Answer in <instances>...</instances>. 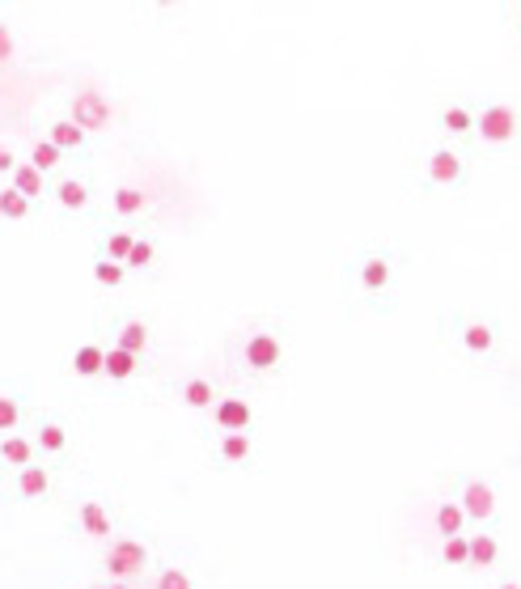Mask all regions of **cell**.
Returning a JSON list of instances; mask_svg holds the SVG:
<instances>
[{
	"instance_id": "cell-1",
	"label": "cell",
	"mask_w": 521,
	"mask_h": 589,
	"mask_svg": "<svg viewBox=\"0 0 521 589\" xmlns=\"http://www.w3.org/2000/svg\"><path fill=\"white\" fill-rule=\"evenodd\" d=\"M229 365L246 382H272L280 373H289L293 365V344L289 327L276 318H250L242 331H233L229 339Z\"/></svg>"
},
{
	"instance_id": "cell-2",
	"label": "cell",
	"mask_w": 521,
	"mask_h": 589,
	"mask_svg": "<svg viewBox=\"0 0 521 589\" xmlns=\"http://www.w3.org/2000/svg\"><path fill=\"white\" fill-rule=\"evenodd\" d=\"M403 272H407V251L403 246H365V251L348 263V280H352L356 297H361L365 306H373V310H390Z\"/></svg>"
},
{
	"instance_id": "cell-3",
	"label": "cell",
	"mask_w": 521,
	"mask_h": 589,
	"mask_svg": "<svg viewBox=\"0 0 521 589\" xmlns=\"http://www.w3.org/2000/svg\"><path fill=\"white\" fill-rule=\"evenodd\" d=\"M441 344L471 365H492L505 348V327L500 318L479 310H449L441 318Z\"/></svg>"
},
{
	"instance_id": "cell-4",
	"label": "cell",
	"mask_w": 521,
	"mask_h": 589,
	"mask_svg": "<svg viewBox=\"0 0 521 589\" xmlns=\"http://www.w3.org/2000/svg\"><path fill=\"white\" fill-rule=\"evenodd\" d=\"M475 178V157L471 149H458V145H428L420 157H416V187L424 195H466Z\"/></svg>"
},
{
	"instance_id": "cell-5",
	"label": "cell",
	"mask_w": 521,
	"mask_h": 589,
	"mask_svg": "<svg viewBox=\"0 0 521 589\" xmlns=\"http://www.w3.org/2000/svg\"><path fill=\"white\" fill-rule=\"evenodd\" d=\"M449 484V496L462 505V517L471 530H500L505 501H500V484L488 471H449L441 475Z\"/></svg>"
},
{
	"instance_id": "cell-6",
	"label": "cell",
	"mask_w": 521,
	"mask_h": 589,
	"mask_svg": "<svg viewBox=\"0 0 521 589\" xmlns=\"http://www.w3.org/2000/svg\"><path fill=\"white\" fill-rule=\"evenodd\" d=\"M475 140L488 153H505L521 140V111L509 98H479L475 111Z\"/></svg>"
},
{
	"instance_id": "cell-7",
	"label": "cell",
	"mask_w": 521,
	"mask_h": 589,
	"mask_svg": "<svg viewBox=\"0 0 521 589\" xmlns=\"http://www.w3.org/2000/svg\"><path fill=\"white\" fill-rule=\"evenodd\" d=\"M208 462L217 471H255L259 437L255 433H204Z\"/></svg>"
},
{
	"instance_id": "cell-8",
	"label": "cell",
	"mask_w": 521,
	"mask_h": 589,
	"mask_svg": "<svg viewBox=\"0 0 521 589\" xmlns=\"http://www.w3.org/2000/svg\"><path fill=\"white\" fill-rule=\"evenodd\" d=\"M259 407L250 399V390H225L221 403L212 407V416L204 420V433H255Z\"/></svg>"
},
{
	"instance_id": "cell-9",
	"label": "cell",
	"mask_w": 521,
	"mask_h": 589,
	"mask_svg": "<svg viewBox=\"0 0 521 589\" xmlns=\"http://www.w3.org/2000/svg\"><path fill=\"white\" fill-rule=\"evenodd\" d=\"M225 390H229V386H225L212 369H191V373H183V378H178V407H183V412H191V416H200V420H208L212 407L221 403Z\"/></svg>"
},
{
	"instance_id": "cell-10",
	"label": "cell",
	"mask_w": 521,
	"mask_h": 589,
	"mask_svg": "<svg viewBox=\"0 0 521 589\" xmlns=\"http://www.w3.org/2000/svg\"><path fill=\"white\" fill-rule=\"evenodd\" d=\"M475 111H479L475 98H445L437 111H433L437 136L445 140V145L466 149V140H475Z\"/></svg>"
},
{
	"instance_id": "cell-11",
	"label": "cell",
	"mask_w": 521,
	"mask_h": 589,
	"mask_svg": "<svg viewBox=\"0 0 521 589\" xmlns=\"http://www.w3.org/2000/svg\"><path fill=\"white\" fill-rule=\"evenodd\" d=\"M102 568L111 581H128V577H140L149 568V543L145 539H132V534H123V539H111L102 551Z\"/></svg>"
},
{
	"instance_id": "cell-12",
	"label": "cell",
	"mask_w": 521,
	"mask_h": 589,
	"mask_svg": "<svg viewBox=\"0 0 521 589\" xmlns=\"http://www.w3.org/2000/svg\"><path fill=\"white\" fill-rule=\"evenodd\" d=\"M466 543H471V556H466V573H475V577H496V573H500V560H505V551H500V530H471V534H466Z\"/></svg>"
},
{
	"instance_id": "cell-13",
	"label": "cell",
	"mask_w": 521,
	"mask_h": 589,
	"mask_svg": "<svg viewBox=\"0 0 521 589\" xmlns=\"http://www.w3.org/2000/svg\"><path fill=\"white\" fill-rule=\"evenodd\" d=\"M111 344L145 361V356L153 352V327L145 323V318H136V314H123L115 323V331H111Z\"/></svg>"
},
{
	"instance_id": "cell-14",
	"label": "cell",
	"mask_w": 521,
	"mask_h": 589,
	"mask_svg": "<svg viewBox=\"0 0 521 589\" xmlns=\"http://www.w3.org/2000/svg\"><path fill=\"white\" fill-rule=\"evenodd\" d=\"M466 530L471 526H466V517H462V505L449 492H441L433 509H428V534H433V539H454V534H466Z\"/></svg>"
},
{
	"instance_id": "cell-15",
	"label": "cell",
	"mask_w": 521,
	"mask_h": 589,
	"mask_svg": "<svg viewBox=\"0 0 521 589\" xmlns=\"http://www.w3.org/2000/svg\"><path fill=\"white\" fill-rule=\"evenodd\" d=\"M68 119H73L85 136L102 132L106 123H111V102H106L102 94H94V89H81V94L73 98V115H68Z\"/></svg>"
},
{
	"instance_id": "cell-16",
	"label": "cell",
	"mask_w": 521,
	"mask_h": 589,
	"mask_svg": "<svg viewBox=\"0 0 521 589\" xmlns=\"http://www.w3.org/2000/svg\"><path fill=\"white\" fill-rule=\"evenodd\" d=\"M77 526H81V534H89V539H102V543L115 539V513L102 501H81L77 505Z\"/></svg>"
},
{
	"instance_id": "cell-17",
	"label": "cell",
	"mask_w": 521,
	"mask_h": 589,
	"mask_svg": "<svg viewBox=\"0 0 521 589\" xmlns=\"http://www.w3.org/2000/svg\"><path fill=\"white\" fill-rule=\"evenodd\" d=\"M13 496L17 501H47L51 496V467H43V462L22 467L13 475Z\"/></svg>"
},
{
	"instance_id": "cell-18",
	"label": "cell",
	"mask_w": 521,
	"mask_h": 589,
	"mask_svg": "<svg viewBox=\"0 0 521 589\" xmlns=\"http://www.w3.org/2000/svg\"><path fill=\"white\" fill-rule=\"evenodd\" d=\"M51 195H56V204L64 212H85L89 204H94V187L85 183V178L68 174V178H56V187H51Z\"/></svg>"
},
{
	"instance_id": "cell-19",
	"label": "cell",
	"mask_w": 521,
	"mask_h": 589,
	"mask_svg": "<svg viewBox=\"0 0 521 589\" xmlns=\"http://www.w3.org/2000/svg\"><path fill=\"white\" fill-rule=\"evenodd\" d=\"M466 534H471V530H466ZM466 534H454V539H433V564L437 568H445V573H462L466 556H471Z\"/></svg>"
},
{
	"instance_id": "cell-20",
	"label": "cell",
	"mask_w": 521,
	"mask_h": 589,
	"mask_svg": "<svg viewBox=\"0 0 521 589\" xmlns=\"http://www.w3.org/2000/svg\"><path fill=\"white\" fill-rule=\"evenodd\" d=\"M140 356H132V352H123V348H115V344H106V365H102V378H111V382H132L136 373H140Z\"/></svg>"
},
{
	"instance_id": "cell-21",
	"label": "cell",
	"mask_w": 521,
	"mask_h": 589,
	"mask_svg": "<svg viewBox=\"0 0 521 589\" xmlns=\"http://www.w3.org/2000/svg\"><path fill=\"white\" fill-rule=\"evenodd\" d=\"M34 437H26V433H13V437H0V462L5 467H13V471H22V467H30L34 462Z\"/></svg>"
},
{
	"instance_id": "cell-22",
	"label": "cell",
	"mask_w": 521,
	"mask_h": 589,
	"mask_svg": "<svg viewBox=\"0 0 521 589\" xmlns=\"http://www.w3.org/2000/svg\"><path fill=\"white\" fill-rule=\"evenodd\" d=\"M111 212H115V217H123V221L145 217V212H149V195L140 191V187H115V195H111Z\"/></svg>"
},
{
	"instance_id": "cell-23",
	"label": "cell",
	"mask_w": 521,
	"mask_h": 589,
	"mask_svg": "<svg viewBox=\"0 0 521 589\" xmlns=\"http://www.w3.org/2000/svg\"><path fill=\"white\" fill-rule=\"evenodd\" d=\"M102 365H106V344H98V339H89V344H81L73 352V373L77 378H102Z\"/></svg>"
},
{
	"instance_id": "cell-24",
	"label": "cell",
	"mask_w": 521,
	"mask_h": 589,
	"mask_svg": "<svg viewBox=\"0 0 521 589\" xmlns=\"http://www.w3.org/2000/svg\"><path fill=\"white\" fill-rule=\"evenodd\" d=\"M47 140H51V145H56L60 153H81L89 136L77 128L73 119H56V123H51V128H47Z\"/></svg>"
},
{
	"instance_id": "cell-25",
	"label": "cell",
	"mask_w": 521,
	"mask_h": 589,
	"mask_svg": "<svg viewBox=\"0 0 521 589\" xmlns=\"http://www.w3.org/2000/svg\"><path fill=\"white\" fill-rule=\"evenodd\" d=\"M9 187H13V191H22L26 200L34 204V200H39V195L47 191V174H39L30 162H17V170L9 174Z\"/></svg>"
},
{
	"instance_id": "cell-26",
	"label": "cell",
	"mask_w": 521,
	"mask_h": 589,
	"mask_svg": "<svg viewBox=\"0 0 521 589\" xmlns=\"http://www.w3.org/2000/svg\"><path fill=\"white\" fill-rule=\"evenodd\" d=\"M34 450L43 454H64L68 450V428L60 420H39V428H34Z\"/></svg>"
},
{
	"instance_id": "cell-27",
	"label": "cell",
	"mask_w": 521,
	"mask_h": 589,
	"mask_svg": "<svg viewBox=\"0 0 521 589\" xmlns=\"http://www.w3.org/2000/svg\"><path fill=\"white\" fill-rule=\"evenodd\" d=\"M157 259H161V246H157V238H149V234H136V246H132V255H128V272H153L157 267Z\"/></svg>"
},
{
	"instance_id": "cell-28",
	"label": "cell",
	"mask_w": 521,
	"mask_h": 589,
	"mask_svg": "<svg viewBox=\"0 0 521 589\" xmlns=\"http://www.w3.org/2000/svg\"><path fill=\"white\" fill-rule=\"evenodd\" d=\"M136 246V229H111V234L102 238V259H115V263H128Z\"/></svg>"
},
{
	"instance_id": "cell-29",
	"label": "cell",
	"mask_w": 521,
	"mask_h": 589,
	"mask_svg": "<svg viewBox=\"0 0 521 589\" xmlns=\"http://www.w3.org/2000/svg\"><path fill=\"white\" fill-rule=\"evenodd\" d=\"M128 276H132V272H128L123 263L102 259V255H98V263H94V280L102 284V289H111V293H115V289H123V284H128Z\"/></svg>"
},
{
	"instance_id": "cell-30",
	"label": "cell",
	"mask_w": 521,
	"mask_h": 589,
	"mask_svg": "<svg viewBox=\"0 0 521 589\" xmlns=\"http://www.w3.org/2000/svg\"><path fill=\"white\" fill-rule=\"evenodd\" d=\"M60 157H64V153L43 136V140H34V145H30V157H26V162H30L34 170H39V174H51V170L60 166Z\"/></svg>"
},
{
	"instance_id": "cell-31",
	"label": "cell",
	"mask_w": 521,
	"mask_h": 589,
	"mask_svg": "<svg viewBox=\"0 0 521 589\" xmlns=\"http://www.w3.org/2000/svg\"><path fill=\"white\" fill-rule=\"evenodd\" d=\"M17 424H22V399L0 390V437H13Z\"/></svg>"
},
{
	"instance_id": "cell-32",
	"label": "cell",
	"mask_w": 521,
	"mask_h": 589,
	"mask_svg": "<svg viewBox=\"0 0 521 589\" xmlns=\"http://www.w3.org/2000/svg\"><path fill=\"white\" fill-rule=\"evenodd\" d=\"M30 200H26V195L22 191H13V187H5V191H0V217H5V221H26L30 217Z\"/></svg>"
},
{
	"instance_id": "cell-33",
	"label": "cell",
	"mask_w": 521,
	"mask_h": 589,
	"mask_svg": "<svg viewBox=\"0 0 521 589\" xmlns=\"http://www.w3.org/2000/svg\"><path fill=\"white\" fill-rule=\"evenodd\" d=\"M157 589H195V585H191V577L183 573V568H161Z\"/></svg>"
},
{
	"instance_id": "cell-34",
	"label": "cell",
	"mask_w": 521,
	"mask_h": 589,
	"mask_svg": "<svg viewBox=\"0 0 521 589\" xmlns=\"http://www.w3.org/2000/svg\"><path fill=\"white\" fill-rule=\"evenodd\" d=\"M488 589H521V573H513V568H505V573L488 577Z\"/></svg>"
},
{
	"instance_id": "cell-35",
	"label": "cell",
	"mask_w": 521,
	"mask_h": 589,
	"mask_svg": "<svg viewBox=\"0 0 521 589\" xmlns=\"http://www.w3.org/2000/svg\"><path fill=\"white\" fill-rule=\"evenodd\" d=\"M13 51H17V47H13V34H9L5 22H0V64H9V60H13Z\"/></svg>"
},
{
	"instance_id": "cell-36",
	"label": "cell",
	"mask_w": 521,
	"mask_h": 589,
	"mask_svg": "<svg viewBox=\"0 0 521 589\" xmlns=\"http://www.w3.org/2000/svg\"><path fill=\"white\" fill-rule=\"evenodd\" d=\"M13 170H17L13 149H9V145H0V174H13Z\"/></svg>"
},
{
	"instance_id": "cell-37",
	"label": "cell",
	"mask_w": 521,
	"mask_h": 589,
	"mask_svg": "<svg viewBox=\"0 0 521 589\" xmlns=\"http://www.w3.org/2000/svg\"><path fill=\"white\" fill-rule=\"evenodd\" d=\"M509 34L521 43V5H513V9H509Z\"/></svg>"
},
{
	"instance_id": "cell-38",
	"label": "cell",
	"mask_w": 521,
	"mask_h": 589,
	"mask_svg": "<svg viewBox=\"0 0 521 589\" xmlns=\"http://www.w3.org/2000/svg\"><path fill=\"white\" fill-rule=\"evenodd\" d=\"M94 589H128V585H123V581H111V585H94Z\"/></svg>"
}]
</instances>
